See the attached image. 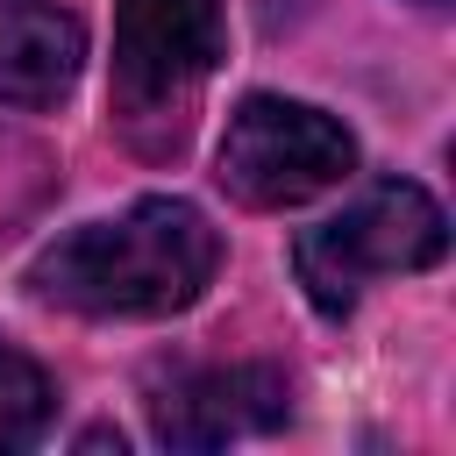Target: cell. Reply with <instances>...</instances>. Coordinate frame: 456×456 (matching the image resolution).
Returning a JSON list of instances; mask_svg holds the SVG:
<instances>
[{"instance_id": "6", "label": "cell", "mask_w": 456, "mask_h": 456, "mask_svg": "<svg viewBox=\"0 0 456 456\" xmlns=\"http://www.w3.org/2000/svg\"><path fill=\"white\" fill-rule=\"evenodd\" d=\"M86 64L78 14L50 0H0V100L7 107H57Z\"/></svg>"}, {"instance_id": "7", "label": "cell", "mask_w": 456, "mask_h": 456, "mask_svg": "<svg viewBox=\"0 0 456 456\" xmlns=\"http://www.w3.org/2000/svg\"><path fill=\"white\" fill-rule=\"evenodd\" d=\"M50 413H57V385H50V370H43L36 356H21L14 342H0V449H28V442H43Z\"/></svg>"}, {"instance_id": "3", "label": "cell", "mask_w": 456, "mask_h": 456, "mask_svg": "<svg viewBox=\"0 0 456 456\" xmlns=\"http://www.w3.org/2000/svg\"><path fill=\"white\" fill-rule=\"evenodd\" d=\"M442 249H449L442 207L413 178H385L356 207H342L321 228H306L292 242V271H299V285H306V299L321 314H349L370 278L428 271V264H442Z\"/></svg>"}, {"instance_id": "5", "label": "cell", "mask_w": 456, "mask_h": 456, "mask_svg": "<svg viewBox=\"0 0 456 456\" xmlns=\"http://www.w3.org/2000/svg\"><path fill=\"white\" fill-rule=\"evenodd\" d=\"M285 420V378L264 363H235V370H185L150 399V428L164 449H221L249 428Z\"/></svg>"}, {"instance_id": "1", "label": "cell", "mask_w": 456, "mask_h": 456, "mask_svg": "<svg viewBox=\"0 0 456 456\" xmlns=\"http://www.w3.org/2000/svg\"><path fill=\"white\" fill-rule=\"evenodd\" d=\"M214 264H221L214 221L192 200L150 192L114 221H86L57 235L28 264V285L36 299L93 321H164L214 285Z\"/></svg>"}, {"instance_id": "4", "label": "cell", "mask_w": 456, "mask_h": 456, "mask_svg": "<svg viewBox=\"0 0 456 456\" xmlns=\"http://www.w3.org/2000/svg\"><path fill=\"white\" fill-rule=\"evenodd\" d=\"M356 171V142L335 114L306 107V100H278V93H249L228 114L221 135V185L228 200L278 214V207H306L321 192H335Z\"/></svg>"}, {"instance_id": "8", "label": "cell", "mask_w": 456, "mask_h": 456, "mask_svg": "<svg viewBox=\"0 0 456 456\" xmlns=\"http://www.w3.org/2000/svg\"><path fill=\"white\" fill-rule=\"evenodd\" d=\"M420 7H442V0H420Z\"/></svg>"}, {"instance_id": "2", "label": "cell", "mask_w": 456, "mask_h": 456, "mask_svg": "<svg viewBox=\"0 0 456 456\" xmlns=\"http://www.w3.org/2000/svg\"><path fill=\"white\" fill-rule=\"evenodd\" d=\"M228 50L221 0H114V121L142 157H171Z\"/></svg>"}]
</instances>
